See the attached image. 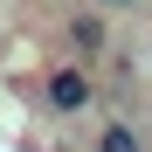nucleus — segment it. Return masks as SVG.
Here are the masks:
<instances>
[{
  "mask_svg": "<svg viewBox=\"0 0 152 152\" xmlns=\"http://www.w3.org/2000/svg\"><path fill=\"white\" fill-rule=\"evenodd\" d=\"M90 97H97V76H90V62H56V69H42V104L56 111V118L90 111Z\"/></svg>",
  "mask_w": 152,
  "mask_h": 152,
  "instance_id": "1",
  "label": "nucleus"
},
{
  "mask_svg": "<svg viewBox=\"0 0 152 152\" xmlns=\"http://www.w3.org/2000/svg\"><path fill=\"white\" fill-rule=\"evenodd\" d=\"M62 42H69L76 62H97V56L111 48V14H104V7H69V14H62Z\"/></svg>",
  "mask_w": 152,
  "mask_h": 152,
  "instance_id": "2",
  "label": "nucleus"
},
{
  "mask_svg": "<svg viewBox=\"0 0 152 152\" xmlns=\"http://www.w3.org/2000/svg\"><path fill=\"white\" fill-rule=\"evenodd\" d=\"M97 152H145V132L124 124V118H111L104 132H97Z\"/></svg>",
  "mask_w": 152,
  "mask_h": 152,
  "instance_id": "3",
  "label": "nucleus"
},
{
  "mask_svg": "<svg viewBox=\"0 0 152 152\" xmlns=\"http://www.w3.org/2000/svg\"><path fill=\"white\" fill-rule=\"evenodd\" d=\"M97 7H104V14H111V7H138V0H97Z\"/></svg>",
  "mask_w": 152,
  "mask_h": 152,
  "instance_id": "4",
  "label": "nucleus"
}]
</instances>
